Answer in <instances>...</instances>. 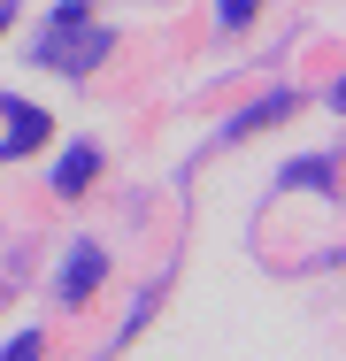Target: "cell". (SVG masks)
I'll use <instances>...</instances> for the list:
<instances>
[{
	"label": "cell",
	"instance_id": "5b68a950",
	"mask_svg": "<svg viewBox=\"0 0 346 361\" xmlns=\"http://www.w3.org/2000/svg\"><path fill=\"white\" fill-rule=\"evenodd\" d=\"M285 108H292V92H270V100H254V108H246V116L231 123V139H239V131H262V123H277Z\"/></svg>",
	"mask_w": 346,
	"mask_h": 361
},
{
	"label": "cell",
	"instance_id": "52a82bcc",
	"mask_svg": "<svg viewBox=\"0 0 346 361\" xmlns=\"http://www.w3.org/2000/svg\"><path fill=\"white\" fill-rule=\"evenodd\" d=\"M254 8H262V0H223L215 16H223V31H239V23H254Z\"/></svg>",
	"mask_w": 346,
	"mask_h": 361
},
{
	"label": "cell",
	"instance_id": "ba28073f",
	"mask_svg": "<svg viewBox=\"0 0 346 361\" xmlns=\"http://www.w3.org/2000/svg\"><path fill=\"white\" fill-rule=\"evenodd\" d=\"M0 361H39V331H23V338H8V346H0Z\"/></svg>",
	"mask_w": 346,
	"mask_h": 361
},
{
	"label": "cell",
	"instance_id": "277c9868",
	"mask_svg": "<svg viewBox=\"0 0 346 361\" xmlns=\"http://www.w3.org/2000/svg\"><path fill=\"white\" fill-rule=\"evenodd\" d=\"M93 169H100V154H93V146H69L62 169H54V192H85V185H93Z\"/></svg>",
	"mask_w": 346,
	"mask_h": 361
},
{
	"label": "cell",
	"instance_id": "9c48e42d",
	"mask_svg": "<svg viewBox=\"0 0 346 361\" xmlns=\"http://www.w3.org/2000/svg\"><path fill=\"white\" fill-rule=\"evenodd\" d=\"M8 23H16V0H0V31H8Z\"/></svg>",
	"mask_w": 346,
	"mask_h": 361
},
{
	"label": "cell",
	"instance_id": "6da1fadb",
	"mask_svg": "<svg viewBox=\"0 0 346 361\" xmlns=\"http://www.w3.org/2000/svg\"><path fill=\"white\" fill-rule=\"evenodd\" d=\"M100 54H108V31H100V23H85V0H62V8H54V31L39 39V62H47V70L85 77Z\"/></svg>",
	"mask_w": 346,
	"mask_h": 361
},
{
	"label": "cell",
	"instance_id": "7a4b0ae2",
	"mask_svg": "<svg viewBox=\"0 0 346 361\" xmlns=\"http://www.w3.org/2000/svg\"><path fill=\"white\" fill-rule=\"evenodd\" d=\"M100 277H108V254H100V246H77L69 269H62V307H85V292L100 285Z\"/></svg>",
	"mask_w": 346,
	"mask_h": 361
},
{
	"label": "cell",
	"instance_id": "3957f363",
	"mask_svg": "<svg viewBox=\"0 0 346 361\" xmlns=\"http://www.w3.org/2000/svg\"><path fill=\"white\" fill-rule=\"evenodd\" d=\"M8 116H16V123H8V139H0V161H16V154L47 146V131H54V123H47V108H23V100H16Z\"/></svg>",
	"mask_w": 346,
	"mask_h": 361
},
{
	"label": "cell",
	"instance_id": "8992f818",
	"mask_svg": "<svg viewBox=\"0 0 346 361\" xmlns=\"http://www.w3.org/2000/svg\"><path fill=\"white\" fill-rule=\"evenodd\" d=\"M292 185H308V192H339V161H292Z\"/></svg>",
	"mask_w": 346,
	"mask_h": 361
}]
</instances>
